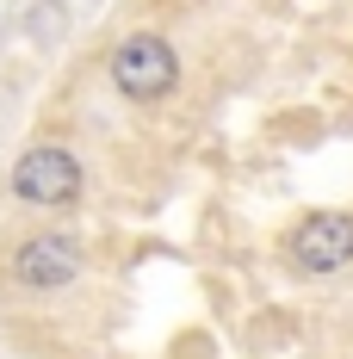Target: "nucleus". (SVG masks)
Listing matches in <instances>:
<instances>
[{
  "label": "nucleus",
  "instance_id": "nucleus-1",
  "mask_svg": "<svg viewBox=\"0 0 353 359\" xmlns=\"http://www.w3.org/2000/svg\"><path fill=\"white\" fill-rule=\"evenodd\" d=\"M106 74L131 106H155V100H168L180 87V56H174V43L161 32H131V37L112 43Z\"/></svg>",
  "mask_w": 353,
  "mask_h": 359
},
{
  "label": "nucleus",
  "instance_id": "nucleus-2",
  "mask_svg": "<svg viewBox=\"0 0 353 359\" xmlns=\"http://www.w3.org/2000/svg\"><path fill=\"white\" fill-rule=\"evenodd\" d=\"M13 198L32 211H69L81 198V161L62 143H32L13 161Z\"/></svg>",
  "mask_w": 353,
  "mask_h": 359
},
{
  "label": "nucleus",
  "instance_id": "nucleus-3",
  "mask_svg": "<svg viewBox=\"0 0 353 359\" xmlns=\"http://www.w3.org/2000/svg\"><path fill=\"white\" fill-rule=\"evenodd\" d=\"M285 260L310 279L347 273L353 266V211H310L291 236H285Z\"/></svg>",
  "mask_w": 353,
  "mask_h": 359
},
{
  "label": "nucleus",
  "instance_id": "nucleus-4",
  "mask_svg": "<svg viewBox=\"0 0 353 359\" xmlns=\"http://www.w3.org/2000/svg\"><path fill=\"white\" fill-rule=\"evenodd\" d=\"M81 242L74 236H62V229H37V236H25L19 248L6 254V279L25 291H62L81 279Z\"/></svg>",
  "mask_w": 353,
  "mask_h": 359
}]
</instances>
